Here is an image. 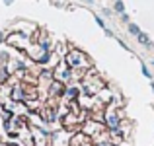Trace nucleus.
Returning <instances> with one entry per match:
<instances>
[{"mask_svg":"<svg viewBox=\"0 0 154 146\" xmlns=\"http://www.w3.org/2000/svg\"><path fill=\"white\" fill-rule=\"evenodd\" d=\"M66 96L76 97V96H78V90H76V88H70V90H66Z\"/></svg>","mask_w":154,"mask_h":146,"instance_id":"11","label":"nucleus"},{"mask_svg":"<svg viewBox=\"0 0 154 146\" xmlns=\"http://www.w3.org/2000/svg\"><path fill=\"white\" fill-rule=\"evenodd\" d=\"M63 92H64V90H63V82H57V80H55V82L51 84V94H53V96H55V94L60 96Z\"/></svg>","mask_w":154,"mask_h":146,"instance_id":"6","label":"nucleus"},{"mask_svg":"<svg viewBox=\"0 0 154 146\" xmlns=\"http://www.w3.org/2000/svg\"><path fill=\"white\" fill-rule=\"evenodd\" d=\"M115 12H119V14H123V12H125V6H123L121 0H117V2H115Z\"/></svg>","mask_w":154,"mask_h":146,"instance_id":"10","label":"nucleus"},{"mask_svg":"<svg viewBox=\"0 0 154 146\" xmlns=\"http://www.w3.org/2000/svg\"><path fill=\"white\" fill-rule=\"evenodd\" d=\"M107 125H109V129L117 131V127H119V115H117V113H111V115L107 117Z\"/></svg>","mask_w":154,"mask_h":146,"instance_id":"5","label":"nucleus"},{"mask_svg":"<svg viewBox=\"0 0 154 146\" xmlns=\"http://www.w3.org/2000/svg\"><path fill=\"white\" fill-rule=\"evenodd\" d=\"M143 74H144V76H148V78H150V72H148V68H146V66H143Z\"/></svg>","mask_w":154,"mask_h":146,"instance_id":"13","label":"nucleus"},{"mask_svg":"<svg viewBox=\"0 0 154 146\" xmlns=\"http://www.w3.org/2000/svg\"><path fill=\"white\" fill-rule=\"evenodd\" d=\"M129 33H131V35H139V33H140L139 26H135V23H129Z\"/></svg>","mask_w":154,"mask_h":146,"instance_id":"9","label":"nucleus"},{"mask_svg":"<svg viewBox=\"0 0 154 146\" xmlns=\"http://www.w3.org/2000/svg\"><path fill=\"white\" fill-rule=\"evenodd\" d=\"M82 142H88V136L84 135V132H82V135H78L76 138H72V146H82Z\"/></svg>","mask_w":154,"mask_h":146,"instance_id":"8","label":"nucleus"},{"mask_svg":"<svg viewBox=\"0 0 154 146\" xmlns=\"http://www.w3.org/2000/svg\"><path fill=\"white\" fill-rule=\"evenodd\" d=\"M66 64L70 68H78V66L88 68V66H90V62L86 60L84 53H80V51H70V53H68V55H66Z\"/></svg>","mask_w":154,"mask_h":146,"instance_id":"1","label":"nucleus"},{"mask_svg":"<svg viewBox=\"0 0 154 146\" xmlns=\"http://www.w3.org/2000/svg\"><path fill=\"white\" fill-rule=\"evenodd\" d=\"M100 146H111V144H109V142H107V144H100Z\"/></svg>","mask_w":154,"mask_h":146,"instance_id":"15","label":"nucleus"},{"mask_svg":"<svg viewBox=\"0 0 154 146\" xmlns=\"http://www.w3.org/2000/svg\"><path fill=\"white\" fill-rule=\"evenodd\" d=\"M152 66H154V62H152Z\"/></svg>","mask_w":154,"mask_h":146,"instance_id":"17","label":"nucleus"},{"mask_svg":"<svg viewBox=\"0 0 154 146\" xmlns=\"http://www.w3.org/2000/svg\"><path fill=\"white\" fill-rule=\"evenodd\" d=\"M6 146H18V144H14V142H8Z\"/></svg>","mask_w":154,"mask_h":146,"instance_id":"14","label":"nucleus"},{"mask_svg":"<svg viewBox=\"0 0 154 146\" xmlns=\"http://www.w3.org/2000/svg\"><path fill=\"white\" fill-rule=\"evenodd\" d=\"M4 2H6V4H10V2H12V0H4Z\"/></svg>","mask_w":154,"mask_h":146,"instance_id":"16","label":"nucleus"},{"mask_svg":"<svg viewBox=\"0 0 154 146\" xmlns=\"http://www.w3.org/2000/svg\"><path fill=\"white\" fill-rule=\"evenodd\" d=\"M12 99H14V101H20V99H27V94H26V90H23L22 86H16L14 90H12Z\"/></svg>","mask_w":154,"mask_h":146,"instance_id":"4","label":"nucleus"},{"mask_svg":"<svg viewBox=\"0 0 154 146\" xmlns=\"http://www.w3.org/2000/svg\"><path fill=\"white\" fill-rule=\"evenodd\" d=\"M137 39H139V43H140V45L150 47V39H148V35H146V33H143V31H140V33L137 35Z\"/></svg>","mask_w":154,"mask_h":146,"instance_id":"7","label":"nucleus"},{"mask_svg":"<svg viewBox=\"0 0 154 146\" xmlns=\"http://www.w3.org/2000/svg\"><path fill=\"white\" fill-rule=\"evenodd\" d=\"M96 22H98V26H100V27H103V29H105V26H103V20H102V18H96Z\"/></svg>","mask_w":154,"mask_h":146,"instance_id":"12","label":"nucleus"},{"mask_svg":"<svg viewBox=\"0 0 154 146\" xmlns=\"http://www.w3.org/2000/svg\"><path fill=\"white\" fill-rule=\"evenodd\" d=\"M103 131V125L102 123H94V121H90V123H86V129H84V135H100V132Z\"/></svg>","mask_w":154,"mask_h":146,"instance_id":"2","label":"nucleus"},{"mask_svg":"<svg viewBox=\"0 0 154 146\" xmlns=\"http://www.w3.org/2000/svg\"><path fill=\"white\" fill-rule=\"evenodd\" d=\"M23 41H26V35H22V33H14L8 37V43L14 47H23Z\"/></svg>","mask_w":154,"mask_h":146,"instance_id":"3","label":"nucleus"}]
</instances>
